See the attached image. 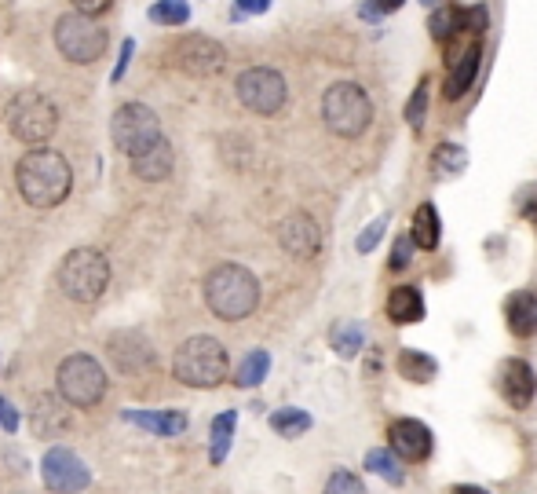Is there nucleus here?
Here are the masks:
<instances>
[{
  "mask_svg": "<svg viewBox=\"0 0 537 494\" xmlns=\"http://www.w3.org/2000/svg\"><path fill=\"white\" fill-rule=\"evenodd\" d=\"M150 19L158 22V26H183V22L190 19L187 0H158V4L150 8Z\"/></svg>",
  "mask_w": 537,
  "mask_h": 494,
  "instance_id": "c85d7f7f",
  "label": "nucleus"
},
{
  "mask_svg": "<svg viewBox=\"0 0 537 494\" xmlns=\"http://www.w3.org/2000/svg\"><path fill=\"white\" fill-rule=\"evenodd\" d=\"M278 246L296 260H311L322 249V227L311 213H293L278 224Z\"/></svg>",
  "mask_w": 537,
  "mask_h": 494,
  "instance_id": "ddd939ff",
  "label": "nucleus"
},
{
  "mask_svg": "<svg viewBox=\"0 0 537 494\" xmlns=\"http://www.w3.org/2000/svg\"><path fill=\"white\" fill-rule=\"evenodd\" d=\"M329 344H333V352L344 355V359H355L362 352V344H366V333L358 323H337L329 330Z\"/></svg>",
  "mask_w": 537,
  "mask_h": 494,
  "instance_id": "a878e982",
  "label": "nucleus"
},
{
  "mask_svg": "<svg viewBox=\"0 0 537 494\" xmlns=\"http://www.w3.org/2000/svg\"><path fill=\"white\" fill-rule=\"evenodd\" d=\"M106 352H110V359H114L117 370H125V374L150 370V363H154V348H150V341L139 330H117V333H110V341H106Z\"/></svg>",
  "mask_w": 537,
  "mask_h": 494,
  "instance_id": "2eb2a0df",
  "label": "nucleus"
},
{
  "mask_svg": "<svg viewBox=\"0 0 537 494\" xmlns=\"http://www.w3.org/2000/svg\"><path fill=\"white\" fill-rule=\"evenodd\" d=\"M106 44H110V37H106V30L92 15L66 11V15H59V22H55V48H59L63 59H70V63L88 66V63H95V59H103Z\"/></svg>",
  "mask_w": 537,
  "mask_h": 494,
  "instance_id": "0eeeda50",
  "label": "nucleus"
},
{
  "mask_svg": "<svg viewBox=\"0 0 537 494\" xmlns=\"http://www.w3.org/2000/svg\"><path fill=\"white\" fill-rule=\"evenodd\" d=\"M464 169H468V151H464L461 143H443V147H435V154H432V176L435 180L461 176Z\"/></svg>",
  "mask_w": 537,
  "mask_h": 494,
  "instance_id": "5701e85b",
  "label": "nucleus"
},
{
  "mask_svg": "<svg viewBox=\"0 0 537 494\" xmlns=\"http://www.w3.org/2000/svg\"><path fill=\"white\" fill-rule=\"evenodd\" d=\"M358 15H362V19H369V22L380 19V4H377V0H369V4H362V11H358Z\"/></svg>",
  "mask_w": 537,
  "mask_h": 494,
  "instance_id": "58836bf2",
  "label": "nucleus"
},
{
  "mask_svg": "<svg viewBox=\"0 0 537 494\" xmlns=\"http://www.w3.org/2000/svg\"><path fill=\"white\" fill-rule=\"evenodd\" d=\"M110 140L121 154L139 158L143 151H150L161 140V121L147 103H125L114 110L110 118Z\"/></svg>",
  "mask_w": 537,
  "mask_h": 494,
  "instance_id": "6e6552de",
  "label": "nucleus"
},
{
  "mask_svg": "<svg viewBox=\"0 0 537 494\" xmlns=\"http://www.w3.org/2000/svg\"><path fill=\"white\" fill-rule=\"evenodd\" d=\"M380 11H399L402 8V0H377Z\"/></svg>",
  "mask_w": 537,
  "mask_h": 494,
  "instance_id": "a19ab883",
  "label": "nucleus"
},
{
  "mask_svg": "<svg viewBox=\"0 0 537 494\" xmlns=\"http://www.w3.org/2000/svg\"><path fill=\"white\" fill-rule=\"evenodd\" d=\"M271 429L285 440H296V436H304L311 429V414L307 410H296V407H282L271 414Z\"/></svg>",
  "mask_w": 537,
  "mask_h": 494,
  "instance_id": "bb28decb",
  "label": "nucleus"
},
{
  "mask_svg": "<svg viewBox=\"0 0 537 494\" xmlns=\"http://www.w3.org/2000/svg\"><path fill=\"white\" fill-rule=\"evenodd\" d=\"M410 235H413V246L424 249V253H432L439 249V235H443V224H439V209L432 202L417 205V213L410 220Z\"/></svg>",
  "mask_w": 537,
  "mask_h": 494,
  "instance_id": "412c9836",
  "label": "nucleus"
},
{
  "mask_svg": "<svg viewBox=\"0 0 537 494\" xmlns=\"http://www.w3.org/2000/svg\"><path fill=\"white\" fill-rule=\"evenodd\" d=\"M267 370H271V355H267L264 348H253V352L242 359V366H238L234 385H238V388H256L267 377Z\"/></svg>",
  "mask_w": 537,
  "mask_h": 494,
  "instance_id": "393cba45",
  "label": "nucleus"
},
{
  "mask_svg": "<svg viewBox=\"0 0 537 494\" xmlns=\"http://www.w3.org/2000/svg\"><path fill=\"white\" fill-rule=\"evenodd\" d=\"M110 4L114 0H74V11H81V15H103V11H110Z\"/></svg>",
  "mask_w": 537,
  "mask_h": 494,
  "instance_id": "c9c22d12",
  "label": "nucleus"
},
{
  "mask_svg": "<svg viewBox=\"0 0 537 494\" xmlns=\"http://www.w3.org/2000/svg\"><path fill=\"white\" fill-rule=\"evenodd\" d=\"M322 494H369V491H366V484L351 473V469H337V473L326 480V491Z\"/></svg>",
  "mask_w": 537,
  "mask_h": 494,
  "instance_id": "7c9ffc66",
  "label": "nucleus"
},
{
  "mask_svg": "<svg viewBox=\"0 0 537 494\" xmlns=\"http://www.w3.org/2000/svg\"><path fill=\"white\" fill-rule=\"evenodd\" d=\"M55 385H59V396H63L70 407L88 410L106 396V370L95 363L92 355H70V359L59 363Z\"/></svg>",
  "mask_w": 537,
  "mask_h": 494,
  "instance_id": "1a4fd4ad",
  "label": "nucleus"
},
{
  "mask_svg": "<svg viewBox=\"0 0 537 494\" xmlns=\"http://www.w3.org/2000/svg\"><path fill=\"white\" fill-rule=\"evenodd\" d=\"M384 231H388V216H377V220H373V224H369L366 231L358 235L355 249H358V253H373V249L380 246V238H384Z\"/></svg>",
  "mask_w": 537,
  "mask_h": 494,
  "instance_id": "2f4dec72",
  "label": "nucleus"
},
{
  "mask_svg": "<svg viewBox=\"0 0 537 494\" xmlns=\"http://www.w3.org/2000/svg\"><path fill=\"white\" fill-rule=\"evenodd\" d=\"M59 290L70 297V301L92 304L103 297V290L110 286V260L92 246L70 249L59 264Z\"/></svg>",
  "mask_w": 537,
  "mask_h": 494,
  "instance_id": "423d86ee",
  "label": "nucleus"
},
{
  "mask_svg": "<svg viewBox=\"0 0 537 494\" xmlns=\"http://www.w3.org/2000/svg\"><path fill=\"white\" fill-rule=\"evenodd\" d=\"M388 447L402 462H428L432 454V429L417 418H399L388 425Z\"/></svg>",
  "mask_w": 537,
  "mask_h": 494,
  "instance_id": "4468645a",
  "label": "nucleus"
},
{
  "mask_svg": "<svg viewBox=\"0 0 537 494\" xmlns=\"http://www.w3.org/2000/svg\"><path fill=\"white\" fill-rule=\"evenodd\" d=\"M227 370H231L227 348H223L216 337H205V333L183 341L176 348V355H172V374H176V381H183V385H190V388L223 385V381H227Z\"/></svg>",
  "mask_w": 537,
  "mask_h": 494,
  "instance_id": "7ed1b4c3",
  "label": "nucleus"
},
{
  "mask_svg": "<svg viewBox=\"0 0 537 494\" xmlns=\"http://www.w3.org/2000/svg\"><path fill=\"white\" fill-rule=\"evenodd\" d=\"M234 92L242 99L245 110H253L260 118H274L278 110L285 107V99H289V85H285V77L271 66H253V70H245L238 81H234Z\"/></svg>",
  "mask_w": 537,
  "mask_h": 494,
  "instance_id": "9d476101",
  "label": "nucleus"
},
{
  "mask_svg": "<svg viewBox=\"0 0 537 494\" xmlns=\"http://www.w3.org/2000/svg\"><path fill=\"white\" fill-rule=\"evenodd\" d=\"M410 257H413V235H399V242H395V249H391L388 268H391V271L410 268Z\"/></svg>",
  "mask_w": 537,
  "mask_h": 494,
  "instance_id": "473e14b6",
  "label": "nucleus"
},
{
  "mask_svg": "<svg viewBox=\"0 0 537 494\" xmlns=\"http://www.w3.org/2000/svg\"><path fill=\"white\" fill-rule=\"evenodd\" d=\"M519 202H523V209H519V213L527 216L530 224H534V231H537V183L523 191V198H519Z\"/></svg>",
  "mask_w": 537,
  "mask_h": 494,
  "instance_id": "f704fd0d",
  "label": "nucleus"
},
{
  "mask_svg": "<svg viewBox=\"0 0 537 494\" xmlns=\"http://www.w3.org/2000/svg\"><path fill=\"white\" fill-rule=\"evenodd\" d=\"M4 118H8L11 136L26 143V147H41L59 129V107L44 92H37V88H26L19 96H11Z\"/></svg>",
  "mask_w": 537,
  "mask_h": 494,
  "instance_id": "39448f33",
  "label": "nucleus"
},
{
  "mask_svg": "<svg viewBox=\"0 0 537 494\" xmlns=\"http://www.w3.org/2000/svg\"><path fill=\"white\" fill-rule=\"evenodd\" d=\"M428 88H432V81L424 77L421 85H417V92L410 96V103H406V121H410V129H417V132H421L424 114H428Z\"/></svg>",
  "mask_w": 537,
  "mask_h": 494,
  "instance_id": "c756f323",
  "label": "nucleus"
},
{
  "mask_svg": "<svg viewBox=\"0 0 537 494\" xmlns=\"http://www.w3.org/2000/svg\"><path fill=\"white\" fill-rule=\"evenodd\" d=\"M501 396L516 410H527L537 396L534 366L523 363V359H505V366H501Z\"/></svg>",
  "mask_w": 537,
  "mask_h": 494,
  "instance_id": "dca6fc26",
  "label": "nucleus"
},
{
  "mask_svg": "<svg viewBox=\"0 0 537 494\" xmlns=\"http://www.w3.org/2000/svg\"><path fill=\"white\" fill-rule=\"evenodd\" d=\"M399 374L406 381H417V385H428L439 374V363H435L428 352H417V348H402L399 352Z\"/></svg>",
  "mask_w": 537,
  "mask_h": 494,
  "instance_id": "4be33fe9",
  "label": "nucleus"
},
{
  "mask_svg": "<svg viewBox=\"0 0 537 494\" xmlns=\"http://www.w3.org/2000/svg\"><path fill=\"white\" fill-rule=\"evenodd\" d=\"M0 429H4V432L19 429V414H15V407H11L8 399H0Z\"/></svg>",
  "mask_w": 537,
  "mask_h": 494,
  "instance_id": "e433bc0d",
  "label": "nucleus"
},
{
  "mask_svg": "<svg viewBox=\"0 0 537 494\" xmlns=\"http://www.w3.org/2000/svg\"><path fill=\"white\" fill-rule=\"evenodd\" d=\"M234 425H238V414L227 410L220 418H212V429H209V458L212 465H223V458L231 454V440H234Z\"/></svg>",
  "mask_w": 537,
  "mask_h": 494,
  "instance_id": "b1692460",
  "label": "nucleus"
},
{
  "mask_svg": "<svg viewBox=\"0 0 537 494\" xmlns=\"http://www.w3.org/2000/svg\"><path fill=\"white\" fill-rule=\"evenodd\" d=\"M132 52H136V44H132V41H125V44H121V59H117L114 81H121V74H125V66H128V59H132Z\"/></svg>",
  "mask_w": 537,
  "mask_h": 494,
  "instance_id": "4c0bfd02",
  "label": "nucleus"
},
{
  "mask_svg": "<svg viewBox=\"0 0 537 494\" xmlns=\"http://www.w3.org/2000/svg\"><path fill=\"white\" fill-rule=\"evenodd\" d=\"M384 308H388V319L395 326H413L424 319V293L417 286H395Z\"/></svg>",
  "mask_w": 537,
  "mask_h": 494,
  "instance_id": "a211bd4d",
  "label": "nucleus"
},
{
  "mask_svg": "<svg viewBox=\"0 0 537 494\" xmlns=\"http://www.w3.org/2000/svg\"><path fill=\"white\" fill-rule=\"evenodd\" d=\"M450 494H490V491H483V487H475V484H457Z\"/></svg>",
  "mask_w": 537,
  "mask_h": 494,
  "instance_id": "ea45409f",
  "label": "nucleus"
},
{
  "mask_svg": "<svg viewBox=\"0 0 537 494\" xmlns=\"http://www.w3.org/2000/svg\"><path fill=\"white\" fill-rule=\"evenodd\" d=\"M15 183H19L22 202L33 209H55L66 202V194L74 187V172L63 154L52 147H33L15 165Z\"/></svg>",
  "mask_w": 537,
  "mask_h": 494,
  "instance_id": "f257e3e1",
  "label": "nucleus"
},
{
  "mask_svg": "<svg viewBox=\"0 0 537 494\" xmlns=\"http://www.w3.org/2000/svg\"><path fill=\"white\" fill-rule=\"evenodd\" d=\"M44 487L52 494H81L88 484H92V473H88V465L77 458L74 451H66V447H52V451L44 454Z\"/></svg>",
  "mask_w": 537,
  "mask_h": 494,
  "instance_id": "f8f14e48",
  "label": "nucleus"
},
{
  "mask_svg": "<svg viewBox=\"0 0 537 494\" xmlns=\"http://www.w3.org/2000/svg\"><path fill=\"white\" fill-rule=\"evenodd\" d=\"M505 319H508V330L516 333V337H534L537 333V293H530V290L512 293L505 304Z\"/></svg>",
  "mask_w": 537,
  "mask_h": 494,
  "instance_id": "6ab92c4d",
  "label": "nucleus"
},
{
  "mask_svg": "<svg viewBox=\"0 0 537 494\" xmlns=\"http://www.w3.org/2000/svg\"><path fill=\"white\" fill-rule=\"evenodd\" d=\"M271 0H234V19H249V15H264Z\"/></svg>",
  "mask_w": 537,
  "mask_h": 494,
  "instance_id": "72a5a7b5",
  "label": "nucleus"
},
{
  "mask_svg": "<svg viewBox=\"0 0 537 494\" xmlns=\"http://www.w3.org/2000/svg\"><path fill=\"white\" fill-rule=\"evenodd\" d=\"M125 421H132L139 429L158 432V436H179V432H187V414H183V410H125Z\"/></svg>",
  "mask_w": 537,
  "mask_h": 494,
  "instance_id": "aec40b11",
  "label": "nucleus"
},
{
  "mask_svg": "<svg viewBox=\"0 0 537 494\" xmlns=\"http://www.w3.org/2000/svg\"><path fill=\"white\" fill-rule=\"evenodd\" d=\"M172 63L190 77H216L227 70V48L212 37H201V33H190L183 41H176L172 48Z\"/></svg>",
  "mask_w": 537,
  "mask_h": 494,
  "instance_id": "9b49d317",
  "label": "nucleus"
},
{
  "mask_svg": "<svg viewBox=\"0 0 537 494\" xmlns=\"http://www.w3.org/2000/svg\"><path fill=\"white\" fill-rule=\"evenodd\" d=\"M399 462H402V458L391 451V447H377V451L366 454V469H373V473L384 476V480H388V484H395V487L406 480V476H402V465Z\"/></svg>",
  "mask_w": 537,
  "mask_h": 494,
  "instance_id": "cd10ccee",
  "label": "nucleus"
},
{
  "mask_svg": "<svg viewBox=\"0 0 537 494\" xmlns=\"http://www.w3.org/2000/svg\"><path fill=\"white\" fill-rule=\"evenodd\" d=\"M421 4H424V8H435V4H439V0H421Z\"/></svg>",
  "mask_w": 537,
  "mask_h": 494,
  "instance_id": "79ce46f5",
  "label": "nucleus"
},
{
  "mask_svg": "<svg viewBox=\"0 0 537 494\" xmlns=\"http://www.w3.org/2000/svg\"><path fill=\"white\" fill-rule=\"evenodd\" d=\"M205 304L223 323H242L260 308V282L242 264H216L205 275Z\"/></svg>",
  "mask_w": 537,
  "mask_h": 494,
  "instance_id": "f03ea898",
  "label": "nucleus"
},
{
  "mask_svg": "<svg viewBox=\"0 0 537 494\" xmlns=\"http://www.w3.org/2000/svg\"><path fill=\"white\" fill-rule=\"evenodd\" d=\"M322 121L340 140H355L373 121V99L358 81H337L322 96Z\"/></svg>",
  "mask_w": 537,
  "mask_h": 494,
  "instance_id": "20e7f679",
  "label": "nucleus"
},
{
  "mask_svg": "<svg viewBox=\"0 0 537 494\" xmlns=\"http://www.w3.org/2000/svg\"><path fill=\"white\" fill-rule=\"evenodd\" d=\"M172 165H176V154H172V143L161 136L150 151H143L139 158H132V172H136L139 180L147 183H161L172 176Z\"/></svg>",
  "mask_w": 537,
  "mask_h": 494,
  "instance_id": "f3484780",
  "label": "nucleus"
}]
</instances>
